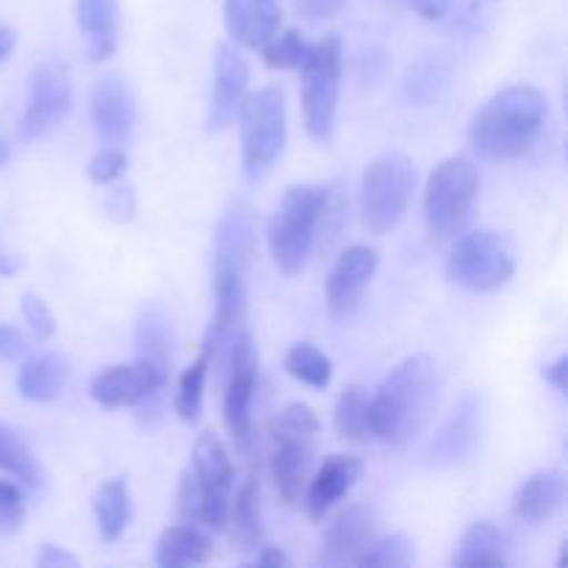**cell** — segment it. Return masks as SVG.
I'll use <instances>...</instances> for the list:
<instances>
[{
	"label": "cell",
	"mask_w": 568,
	"mask_h": 568,
	"mask_svg": "<svg viewBox=\"0 0 568 568\" xmlns=\"http://www.w3.org/2000/svg\"><path fill=\"white\" fill-rule=\"evenodd\" d=\"M549 120L547 94L530 83L505 87L475 114L469 144L480 159H525L541 139Z\"/></svg>",
	"instance_id": "obj_1"
},
{
	"label": "cell",
	"mask_w": 568,
	"mask_h": 568,
	"mask_svg": "<svg viewBox=\"0 0 568 568\" xmlns=\"http://www.w3.org/2000/svg\"><path fill=\"white\" fill-rule=\"evenodd\" d=\"M436 394V366L427 355H410L394 366L369 397V436L403 444L427 419Z\"/></svg>",
	"instance_id": "obj_2"
},
{
	"label": "cell",
	"mask_w": 568,
	"mask_h": 568,
	"mask_svg": "<svg viewBox=\"0 0 568 568\" xmlns=\"http://www.w3.org/2000/svg\"><path fill=\"white\" fill-rule=\"evenodd\" d=\"M333 192L316 183L286 189L266 227V242L283 275H297L314 250L320 231H325Z\"/></svg>",
	"instance_id": "obj_3"
},
{
	"label": "cell",
	"mask_w": 568,
	"mask_h": 568,
	"mask_svg": "<svg viewBox=\"0 0 568 568\" xmlns=\"http://www.w3.org/2000/svg\"><path fill=\"white\" fill-rule=\"evenodd\" d=\"M480 194V175L466 159H447L430 172L425 186V227L430 242L444 244L469 222Z\"/></svg>",
	"instance_id": "obj_4"
},
{
	"label": "cell",
	"mask_w": 568,
	"mask_h": 568,
	"mask_svg": "<svg viewBox=\"0 0 568 568\" xmlns=\"http://www.w3.org/2000/svg\"><path fill=\"white\" fill-rule=\"evenodd\" d=\"M242 131V161L250 181H258L272 170L286 148V94L283 87L270 83L258 92L244 94L239 105Z\"/></svg>",
	"instance_id": "obj_5"
},
{
	"label": "cell",
	"mask_w": 568,
	"mask_h": 568,
	"mask_svg": "<svg viewBox=\"0 0 568 568\" xmlns=\"http://www.w3.org/2000/svg\"><path fill=\"white\" fill-rule=\"evenodd\" d=\"M320 433V419L314 408L303 403H292L272 419V480L286 505H297L303 499L305 480H308L311 455Z\"/></svg>",
	"instance_id": "obj_6"
},
{
	"label": "cell",
	"mask_w": 568,
	"mask_h": 568,
	"mask_svg": "<svg viewBox=\"0 0 568 568\" xmlns=\"http://www.w3.org/2000/svg\"><path fill=\"white\" fill-rule=\"evenodd\" d=\"M416 170L405 155L392 153L372 161L361 181V220L372 236H386L408 214Z\"/></svg>",
	"instance_id": "obj_7"
},
{
	"label": "cell",
	"mask_w": 568,
	"mask_h": 568,
	"mask_svg": "<svg viewBox=\"0 0 568 568\" xmlns=\"http://www.w3.org/2000/svg\"><path fill=\"white\" fill-rule=\"evenodd\" d=\"M303 87H300V100H303V120L305 131L316 142H327L336 122L338 89H342V39L338 33H327L320 42L308 44L303 64Z\"/></svg>",
	"instance_id": "obj_8"
},
{
	"label": "cell",
	"mask_w": 568,
	"mask_h": 568,
	"mask_svg": "<svg viewBox=\"0 0 568 568\" xmlns=\"http://www.w3.org/2000/svg\"><path fill=\"white\" fill-rule=\"evenodd\" d=\"M516 272V255L508 239L494 231H475L453 244L447 258L449 281L469 292H497Z\"/></svg>",
	"instance_id": "obj_9"
},
{
	"label": "cell",
	"mask_w": 568,
	"mask_h": 568,
	"mask_svg": "<svg viewBox=\"0 0 568 568\" xmlns=\"http://www.w3.org/2000/svg\"><path fill=\"white\" fill-rule=\"evenodd\" d=\"M255 386H258V355H255L250 333L239 331L231 342V377H227L225 397H222V419L242 455H250L255 447Z\"/></svg>",
	"instance_id": "obj_10"
},
{
	"label": "cell",
	"mask_w": 568,
	"mask_h": 568,
	"mask_svg": "<svg viewBox=\"0 0 568 568\" xmlns=\"http://www.w3.org/2000/svg\"><path fill=\"white\" fill-rule=\"evenodd\" d=\"M166 381L161 369H155L150 361L139 358L136 364H116L105 366L89 383V394L100 408H142V414L150 419L159 416L161 394H164Z\"/></svg>",
	"instance_id": "obj_11"
},
{
	"label": "cell",
	"mask_w": 568,
	"mask_h": 568,
	"mask_svg": "<svg viewBox=\"0 0 568 568\" xmlns=\"http://www.w3.org/2000/svg\"><path fill=\"white\" fill-rule=\"evenodd\" d=\"M192 471L200 486V525L211 527V530H225L236 469H233V460L220 436L203 433L197 438Z\"/></svg>",
	"instance_id": "obj_12"
},
{
	"label": "cell",
	"mask_w": 568,
	"mask_h": 568,
	"mask_svg": "<svg viewBox=\"0 0 568 568\" xmlns=\"http://www.w3.org/2000/svg\"><path fill=\"white\" fill-rule=\"evenodd\" d=\"M244 311H247V286L244 270L233 264H216L214 270V320L205 333L203 353L216 364L222 349L231 347L236 333L242 331Z\"/></svg>",
	"instance_id": "obj_13"
},
{
	"label": "cell",
	"mask_w": 568,
	"mask_h": 568,
	"mask_svg": "<svg viewBox=\"0 0 568 568\" xmlns=\"http://www.w3.org/2000/svg\"><path fill=\"white\" fill-rule=\"evenodd\" d=\"M72 105V83L64 64H42L31 78L26 114H22V136L39 139L53 131Z\"/></svg>",
	"instance_id": "obj_14"
},
{
	"label": "cell",
	"mask_w": 568,
	"mask_h": 568,
	"mask_svg": "<svg viewBox=\"0 0 568 568\" xmlns=\"http://www.w3.org/2000/svg\"><path fill=\"white\" fill-rule=\"evenodd\" d=\"M377 261H381L377 250L366 247V244H353L338 255L325 283L327 308L333 316H347L358 305L366 286L375 277Z\"/></svg>",
	"instance_id": "obj_15"
},
{
	"label": "cell",
	"mask_w": 568,
	"mask_h": 568,
	"mask_svg": "<svg viewBox=\"0 0 568 568\" xmlns=\"http://www.w3.org/2000/svg\"><path fill=\"white\" fill-rule=\"evenodd\" d=\"M480 422H483V399L475 392H466L455 403L453 414L442 425L430 444V460L438 466L464 464L475 455L477 442H480Z\"/></svg>",
	"instance_id": "obj_16"
},
{
	"label": "cell",
	"mask_w": 568,
	"mask_h": 568,
	"mask_svg": "<svg viewBox=\"0 0 568 568\" xmlns=\"http://www.w3.org/2000/svg\"><path fill=\"white\" fill-rule=\"evenodd\" d=\"M92 120L109 148L128 142L136 125V98L122 78L105 75L92 89Z\"/></svg>",
	"instance_id": "obj_17"
},
{
	"label": "cell",
	"mask_w": 568,
	"mask_h": 568,
	"mask_svg": "<svg viewBox=\"0 0 568 568\" xmlns=\"http://www.w3.org/2000/svg\"><path fill=\"white\" fill-rule=\"evenodd\" d=\"M250 67L247 59L233 44L222 42L214 55V94H211V131H225L239 114L244 94H247Z\"/></svg>",
	"instance_id": "obj_18"
},
{
	"label": "cell",
	"mask_w": 568,
	"mask_h": 568,
	"mask_svg": "<svg viewBox=\"0 0 568 568\" xmlns=\"http://www.w3.org/2000/svg\"><path fill=\"white\" fill-rule=\"evenodd\" d=\"M375 538V510L369 505H349L331 521L322 544V566H355Z\"/></svg>",
	"instance_id": "obj_19"
},
{
	"label": "cell",
	"mask_w": 568,
	"mask_h": 568,
	"mask_svg": "<svg viewBox=\"0 0 568 568\" xmlns=\"http://www.w3.org/2000/svg\"><path fill=\"white\" fill-rule=\"evenodd\" d=\"M361 475H364V464L358 458H353V455H331V458H325V464L320 466L311 486L305 488V514L314 521L325 519L327 510L353 491Z\"/></svg>",
	"instance_id": "obj_20"
},
{
	"label": "cell",
	"mask_w": 568,
	"mask_h": 568,
	"mask_svg": "<svg viewBox=\"0 0 568 568\" xmlns=\"http://www.w3.org/2000/svg\"><path fill=\"white\" fill-rule=\"evenodd\" d=\"M227 33L247 50H261L281 28L283 11L277 0H225Z\"/></svg>",
	"instance_id": "obj_21"
},
{
	"label": "cell",
	"mask_w": 568,
	"mask_h": 568,
	"mask_svg": "<svg viewBox=\"0 0 568 568\" xmlns=\"http://www.w3.org/2000/svg\"><path fill=\"white\" fill-rule=\"evenodd\" d=\"M255 253V216L244 200H233L214 233V261L247 270Z\"/></svg>",
	"instance_id": "obj_22"
},
{
	"label": "cell",
	"mask_w": 568,
	"mask_h": 568,
	"mask_svg": "<svg viewBox=\"0 0 568 568\" xmlns=\"http://www.w3.org/2000/svg\"><path fill=\"white\" fill-rule=\"evenodd\" d=\"M566 491V477L560 475V471H541V475H532L530 480L516 491V519L530 521V525L552 519V516L564 508Z\"/></svg>",
	"instance_id": "obj_23"
},
{
	"label": "cell",
	"mask_w": 568,
	"mask_h": 568,
	"mask_svg": "<svg viewBox=\"0 0 568 568\" xmlns=\"http://www.w3.org/2000/svg\"><path fill=\"white\" fill-rule=\"evenodd\" d=\"M75 20L89 61L109 59L116 50V0H75Z\"/></svg>",
	"instance_id": "obj_24"
},
{
	"label": "cell",
	"mask_w": 568,
	"mask_h": 568,
	"mask_svg": "<svg viewBox=\"0 0 568 568\" xmlns=\"http://www.w3.org/2000/svg\"><path fill=\"white\" fill-rule=\"evenodd\" d=\"M70 383V364L61 355L44 353L28 361L17 375V392L28 403H53Z\"/></svg>",
	"instance_id": "obj_25"
},
{
	"label": "cell",
	"mask_w": 568,
	"mask_h": 568,
	"mask_svg": "<svg viewBox=\"0 0 568 568\" xmlns=\"http://www.w3.org/2000/svg\"><path fill=\"white\" fill-rule=\"evenodd\" d=\"M211 555H214V544L194 525L166 527L155 544V564L166 568L209 564Z\"/></svg>",
	"instance_id": "obj_26"
},
{
	"label": "cell",
	"mask_w": 568,
	"mask_h": 568,
	"mask_svg": "<svg viewBox=\"0 0 568 568\" xmlns=\"http://www.w3.org/2000/svg\"><path fill=\"white\" fill-rule=\"evenodd\" d=\"M227 525H231L233 547L242 549V552L258 549L264 527H261V488L255 477H247V480L239 486L236 497H231Z\"/></svg>",
	"instance_id": "obj_27"
},
{
	"label": "cell",
	"mask_w": 568,
	"mask_h": 568,
	"mask_svg": "<svg viewBox=\"0 0 568 568\" xmlns=\"http://www.w3.org/2000/svg\"><path fill=\"white\" fill-rule=\"evenodd\" d=\"M503 547V532L494 521H475L460 538L453 564L458 568H505L508 558Z\"/></svg>",
	"instance_id": "obj_28"
},
{
	"label": "cell",
	"mask_w": 568,
	"mask_h": 568,
	"mask_svg": "<svg viewBox=\"0 0 568 568\" xmlns=\"http://www.w3.org/2000/svg\"><path fill=\"white\" fill-rule=\"evenodd\" d=\"M94 519H98V530L103 541H116L125 532L128 521H131V491H128L125 480H105L94 491L92 499Z\"/></svg>",
	"instance_id": "obj_29"
},
{
	"label": "cell",
	"mask_w": 568,
	"mask_h": 568,
	"mask_svg": "<svg viewBox=\"0 0 568 568\" xmlns=\"http://www.w3.org/2000/svg\"><path fill=\"white\" fill-rule=\"evenodd\" d=\"M136 347L139 358L150 361L155 369L170 375L172 364V333L170 320L159 305H148L136 320Z\"/></svg>",
	"instance_id": "obj_30"
},
{
	"label": "cell",
	"mask_w": 568,
	"mask_h": 568,
	"mask_svg": "<svg viewBox=\"0 0 568 568\" xmlns=\"http://www.w3.org/2000/svg\"><path fill=\"white\" fill-rule=\"evenodd\" d=\"M0 471L17 477L31 488H44V471L31 455L28 444L11 427L0 425Z\"/></svg>",
	"instance_id": "obj_31"
},
{
	"label": "cell",
	"mask_w": 568,
	"mask_h": 568,
	"mask_svg": "<svg viewBox=\"0 0 568 568\" xmlns=\"http://www.w3.org/2000/svg\"><path fill=\"white\" fill-rule=\"evenodd\" d=\"M369 394L361 386H347L338 397L336 410H333V425L342 438L349 442H364L369 438Z\"/></svg>",
	"instance_id": "obj_32"
},
{
	"label": "cell",
	"mask_w": 568,
	"mask_h": 568,
	"mask_svg": "<svg viewBox=\"0 0 568 568\" xmlns=\"http://www.w3.org/2000/svg\"><path fill=\"white\" fill-rule=\"evenodd\" d=\"M286 369L294 381L305 383V386H314V388L331 386V381H333V361L311 342H300L288 349Z\"/></svg>",
	"instance_id": "obj_33"
},
{
	"label": "cell",
	"mask_w": 568,
	"mask_h": 568,
	"mask_svg": "<svg viewBox=\"0 0 568 568\" xmlns=\"http://www.w3.org/2000/svg\"><path fill=\"white\" fill-rule=\"evenodd\" d=\"M264 53V64L272 70H300L305 53H308V42H305L300 28H277L266 44L261 48Z\"/></svg>",
	"instance_id": "obj_34"
},
{
	"label": "cell",
	"mask_w": 568,
	"mask_h": 568,
	"mask_svg": "<svg viewBox=\"0 0 568 568\" xmlns=\"http://www.w3.org/2000/svg\"><path fill=\"white\" fill-rule=\"evenodd\" d=\"M209 366L211 358L209 355H200L192 366L181 375L178 381V392H175V414L181 416L183 422H197L200 408H203V388H205V377H209Z\"/></svg>",
	"instance_id": "obj_35"
},
{
	"label": "cell",
	"mask_w": 568,
	"mask_h": 568,
	"mask_svg": "<svg viewBox=\"0 0 568 568\" xmlns=\"http://www.w3.org/2000/svg\"><path fill=\"white\" fill-rule=\"evenodd\" d=\"M414 544L405 536H386V538H372L369 547L361 552L355 566H369V568H405L414 564Z\"/></svg>",
	"instance_id": "obj_36"
},
{
	"label": "cell",
	"mask_w": 568,
	"mask_h": 568,
	"mask_svg": "<svg viewBox=\"0 0 568 568\" xmlns=\"http://www.w3.org/2000/svg\"><path fill=\"white\" fill-rule=\"evenodd\" d=\"M26 521V497L9 480H0V532H17Z\"/></svg>",
	"instance_id": "obj_37"
},
{
	"label": "cell",
	"mask_w": 568,
	"mask_h": 568,
	"mask_svg": "<svg viewBox=\"0 0 568 568\" xmlns=\"http://www.w3.org/2000/svg\"><path fill=\"white\" fill-rule=\"evenodd\" d=\"M22 316H26L28 327H31V336L37 338V342H48V338L55 333L53 314H50L48 303H44L39 294L33 292L22 294Z\"/></svg>",
	"instance_id": "obj_38"
},
{
	"label": "cell",
	"mask_w": 568,
	"mask_h": 568,
	"mask_svg": "<svg viewBox=\"0 0 568 568\" xmlns=\"http://www.w3.org/2000/svg\"><path fill=\"white\" fill-rule=\"evenodd\" d=\"M128 170V155L122 150H100L92 161H89V181L98 183V186H105V183H114L116 178L125 175Z\"/></svg>",
	"instance_id": "obj_39"
},
{
	"label": "cell",
	"mask_w": 568,
	"mask_h": 568,
	"mask_svg": "<svg viewBox=\"0 0 568 568\" xmlns=\"http://www.w3.org/2000/svg\"><path fill=\"white\" fill-rule=\"evenodd\" d=\"M175 516L181 519V525H200V486L192 469L181 475V486H178L175 497Z\"/></svg>",
	"instance_id": "obj_40"
},
{
	"label": "cell",
	"mask_w": 568,
	"mask_h": 568,
	"mask_svg": "<svg viewBox=\"0 0 568 568\" xmlns=\"http://www.w3.org/2000/svg\"><path fill=\"white\" fill-rule=\"evenodd\" d=\"M105 211H109L111 220L128 222L133 220V211H136V194L131 186H120L114 192H109L105 197Z\"/></svg>",
	"instance_id": "obj_41"
},
{
	"label": "cell",
	"mask_w": 568,
	"mask_h": 568,
	"mask_svg": "<svg viewBox=\"0 0 568 568\" xmlns=\"http://www.w3.org/2000/svg\"><path fill=\"white\" fill-rule=\"evenodd\" d=\"M344 3H347V0H294L300 14L311 22L331 20V17H336L338 11L344 9Z\"/></svg>",
	"instance_id": "obj_42"
},
{
	"label": "cell",
	"mask_w": 568,
	"mask_h": 568,
	"mask_svg": "<svg viewBox=\"0 0 568 568\" xmlns=\"http://www.w3.org/2000/svg\"><path fill=\"white\" fill-rule=\"evenodd\" d=\"M26 349L28 338L22 336V331H17L14 325H0V361H3V364L20 358Z\"/></svg>",
	"instance_id": "obj_43"
},
{
	"label": "cell",
	"mask_w": 568,
	"mask_h": 568,
	"mask_svg": "<svg viewBox=\"0 0 568 568\" xmlns=\"http://www.w3.org/2000/svg\"><path fill=\"white\" fill-rule=\"evenodd\" d=\"M37 566L39 568H75L78 566V558L75 555L64 552L61 547H53V544H44L42 552H39L37 558Z\"/></svg>",
	"instance_id": "obj_44"
},
{
	"label": "cell",
	"mask_w": 568,
	"mask_h": 568,
	"mask_svg": "<svg viewBox=\"0 0 568 568\" xmlns=\"http://www.w3.org/2000/svg\"><path fill=\"white\" fill-rule=\"evenodd\" d=\"M405 3H408L410 9L422 17V20L433 22V20H442V17L447 14L453 0H405Z\"/></svg>",
	"instance_id": "obj_45"
},
{
	"label": "cell",
	"mask_w": 568,
	"mask_h": 568,
	"mask_svg": "<svg viewBox=\"0 0 568 568\" xmlns=\"http://www.w3.org/2000/svg\"><path fill=\"white\" fill-rule=\"evenodd\" d=\"M544 377H547L549 383H552L555 388H558L560 394H566V388H568V358L566 355H560L558 361H555V364H549V366H544Z\"/></svg>",
	"instance_id": "obj_46"
},
{
	"label": "cell",
	"mask_w": 568,
	"mask_h": 568,
	"mask_svg": "<svg viewBox=\"0 0 568 568\" xmlns=\"http://www.w3.org/2000/svg\"><path fill=\"white\" fill-rule=\"evenodd\" d=\"M255 566H264V568H288L292 566V558L283 552L281 547H264L255 558Z\"/></svg>",
	"instance_id": "obj_47"
},
{
	"label": "cell",
	"mask_w": 568,
	"mask_h": 568,
	"mask_svg": "<svg viewBox=\"0 0 568 568\" xmlns=\"http://www.w3.org/2000/svg\"><path fill=\"white\" fill-rule=\"evenodd\" d=\"M17 44V33L9 26H0V61H6L11 55Z\"/></svg>",
	"instance_id": "obj_48"
},
{
	"label": "cell",
	"mask_w": 568,
	"mask_h": 568,
	"mask_svg": "<svg viewBox=\"0 0 568 568\" xmlns=\"http://www.w3.org/2000/svg\"><path fill=\"white\" fill-rule=\"evenodd\" d=\"M20 270V261L11 258V255L0 253V275H14V272Z\"/></svg>",
	"instance_id": "obj_49"
},
{
	"label": "cell",
	"mask_w": 568,
	"mask_h": 568,
	"mask_svg": "<svg viewBox=\"0 0 568 568\" xmlns=\"http://www.w3.org/2000/svg\"><path fill=\"white\" fill-rule=\"evenodd\" d=\"M6 161H9V144H6L3 139H0V166H3Z\"/></svg>",
	"instance_id": "obj_50"
},
{
	"label": "cell",
	"mask_w": 568,
	"mask_h": 568,
	"mask_svg": "<svg viewBox=\"0 0 568 568\" xmlns=\"http://www.w3.org/2000/svg\"><path fill=\"white\" fill-rule=\"evenodd\" d=\"M394 3H399V0H394Z\"/></svg>",
	"instance_id": "obj_51"
}]
</instances>
